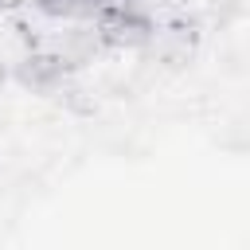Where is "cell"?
Returning a JSON list of instances; mask_svg holds the SVG:
<instances>
[{"label":"cell","mask_w":250,"mask_h":250,"mask_svg":"<svg viewBox=\"0 0 250 250\" xmlns=\"http://www.w3.org/2000/svg\"><path fill=\"white\" fill-rule=\"evenodd\" d=\"M70 66L51 51V47H31L23 55H16L8 62V78H16L23 90L31 94H59L66 82H70Z\"/></svg>","instance_id":"1"},{"label":"cell","mask_w":250,"mask_h":250,"mask_svg":"<svg viewBox=\"0 0 250 250\" xmlns=\"http://www.w3.org/2000/svg\"><path fill=\"white\" fill-rule=\"evenodd\" d=\"M195 47H199V27L191 20H168V23H152L141 51L160 66H180L195 55Z\"/></svg>","instance_id":"2"},{"label":"cell","mask_w":250,"mask_h":250,"mask_svg":"<svg viewBox=\"0 0 250 250\" xmlns=\"http://www.w3.org/2000/svg\"><path fill=\"white\" fill-rule=\"evenodd\" d=\"M4 82H8V59L0 55V86H4Z\"/></svg>","instance_id":"3"}]
</instances>
